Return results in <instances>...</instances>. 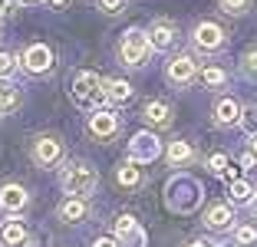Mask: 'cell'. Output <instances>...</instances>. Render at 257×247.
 <instances>
[{"instance_id":"obj_1","label":"cell","mask_w":257,"mask_h":247,"mask_svg":"<svg viewBox=\"0 0 257 247\" xmlns=\"http://www.w3.org/2000/svg\"><path fill=\"white\" fill-rule=\"evenodd\" d=\"M60 185H63V191H66L69 198H86V195H92V191H96L99 175H96V168H92L89 162H83V158H73V162L63 168Z\"/></svg>"},{"instance_id":"obj_2","label":"cell","mask_w":257,"mask_h":247,"mask_svg":"<svg viewBox=\"0 0 257 247\" xmlns=\"http://www.w3.org/2000/svg\"><path fill=\"white\" fill-rule=\"evenodd\" d=\"M149 53H152L149 33H142V30H125L122 33L119 63H125V66H145V63H149Z\"/></svg>"},{"instance_id":"obj_3","label":"cell","mask_w":257,"mask_h":247,"mask_svg":"<svg viewBox=\"0 0 257 247\" xmlns=\"http://www.w3.org/2000/svg\"><path fill=\"white\" fill-rule=\"evenodd\" d=\"M99 99H106V82H102V76L92 73V69L76 73L73 76V102L76 105H96Z\"/></svg>"},{"instance_id":"obj_4","label":"cell","mask_w":257,"mask_h":247,"mask_svg":"<svg viewBox=\"0 0 257 247\" xmlns=\"http://www.w3.org/2000/svg\"><path fill=\"white\" fill-rule=\"evenodd\" d=\"M20 66L27 69V73H33V76L46 73V69L53 66V50H50L46 43H30L20 53Z\"/></svg>"},{"instance_id":"obj_5","label":"cell","mask_w":257,"mask_h":247,"mask_svg":"<svg viewBox=\"0 0 257 247\" xmlns=\"http://www.w3.org/2000/svg\"><path fill=\"white\" fill-rule=\"evenodd\" d=\"M165 76H168V82H172V86H188V82L198 76L195 56H191V53H178V56H172V60H168Z\"/></svg>"},{"instance_id":"obj_6","label":"cell","mask_w":257,"mask_h":247,"mask_svg":"<svg viewBox=\"0 0 257 247\" xmlns=\"http://www.w3.org/2000/svg\"><path fill=\"white\" fill-rule=\"evenodd\" d=\"M60 158H63V142L56 135H40L37 142H33V162L40 168H53Z\"/></svg>"},{"instance_id":"obj_7","label":"cell","mask_w":257,"mask_h":247,"mask_svg":"<svg viewBox=\"0 0 257 247\" xmlns=\"http://www.w3.org/2000/svg\"><path fill=\"white\" fill-rule=\"evenodd\" d=\"M191 43H195L198 50H204V53H214V50L224 46V30H221L218 23H211V20H201L195 27V33H191Z\"/></svg>"},{"instance_id":"obj_8","label":"cell","mask_w":257,"mask_h":247,"mask_svg":"<svg viewBox=\"0 0 257 247\" xmlns=\"http://www.w3.org/2000/svg\"><path fill=\"white\" fill-rule=\"evenodd\" d=\"M89 132L96 135V139H112V135L119 132V115H115L112 109H92Z\"/></svg>"},{"instance_id":"obj_9","label":"cell","mask_w":257,"mask_h":247,"mask_svg":"<svg viewBox=\"0 0 257 247\" xmlns=\"http://www.w3.org/2000/svg\"><path fill=\"white\" fill-rule=\"evenodd\" d=\"M115 237H119L125 247H145V234H142V227H139V221L132 214L115 217Z\"/></svg>"},{"instance_id":"obj_10","label":"cell","mask_w":257,"mask_h":247,"mask_svg":"<svg viewBox=\"0 0 257 247\" xmlns=\"http://www.w3.org/2000/svg\"><path fill=\"white\" fill-rule=\"evenodd\" d=\"M241 102L237 99H231V96H224V99H218L214 102V126H221V129H227V126H237L241 122Z\"/></svg>"},{"instance_id":"obj_11","label":"cell","mask_w":257,"mask_h":247,"mask_svg":"<svg viewBox=\"0 0 257 247\" xmlns=\"http://www.w3.org/2000/svg\"><path fill=\"white\" fill-rule=\"evenodd\" d=\"M30 204V195H27V188L23 185H4L0 188V208L7 211V214H17Z\"/></svg>"},{"instance_id":"obj_12","label":"cell","mask_w":257,"mask_h":247,"mask_svg":"<svg viewBox=\"0 0 257 247\" xmlns=\"http://www.w3.org/2000/svg\"><path fill=\"white\" fill-rule=\"evenodd\" d=\"M175 27L168 20H152V27H149V43H152V50H172L175 46Z\"/></svg>"},{"instance_id":"obj_13","label":"cell","mask_w":257,"mask_h":247,"mask_svg":"<svg viewBox=\"0 0 257 247\" xmlns=\"http://www.w3.org/2000/svg\"><path fill=\"white\" fill-rule=\"evenodd\" d=\"M155 155H159V139L149 135V132L136 135V142L128 145V158H132V162H152Z\"/></svg>"},{"instance_id":"obj_14","label":"cell","mask_w":257,"mask_h":247,"mask_svg":"<svg viewBox=\"0 0 257 247\" xmlns=\"http://www.w3.org/2000/svg\"><path fill=\"white\" fill-rule=\"evenodd\" d=\"M142 115H145V122H149V126L165 129L168 122H172V105H168V102H162V99H152V102H145Z\"/></svg>"},{"instance_id":"obj_15","label":"cell","mask_w":257,"mask_h":247,"mask_svg":"<svg viewBox=\"0 0 257 247\" xmlns=\"http://www.w3.org/2000/svg\"><path fill=\"white\" fill-rule=\"evenodd\" d=\"M86 214H89L86 198H66V201L60 204V221H66V224H83Z\"/></svg>"},{"instance_id":"obj_16","label":"cell","mask_w":257,"mask_h":247,"mask_svg":"<svg viewBox=\"0 0 257 247\" xmlns=\"http://www.w3.org/2000/svg\"><path fill=\"white\" fill-rule=\"evenodd\" d=\"M0 244L4 247H23L27 244V227H23V221H17V217L4 221V224H0Z\"/></svg>"},{"instance_id":"obj_17","label":"cell","mask_w":257,"mask_h":247,"mask_svg":"<svg viewBox=\"0 0 257 247\" xmlns=\"http://www.w3.org/2000/svg\"><path fill=\"white\" fill-rule=\"evenodd\" d=\"M234 221V211L227 208V204H211V208L204 211V227H211V231H227Z\"/></svg>"},{"instance_id":"obj_18","label":"cell","mask_w":257,"mask_h":247,"mask_svg":"<svg viewBox=\"0 0 257 247\" xmlns=\"http://www.w3.org/2000/svg\"><path fill=\"white\" fill-rule=\"evenodd\" d=\"M20 102H23L20 89H17L14 82L0 79V115H7V112H17V109H20Z\"/></svg>"},{"instance_id":"obj_19","label":"cell","mask_w":257,"mask_h":247,"mask_svg":"<svg viewBox=\"0 0 257 247\" xmlns=\"http://www.w3.org/2000/svg\"><path fill=\"white\" fill-rule=\"evenodd\" d=\"M191 158H195V149H191V142L178 139V142L168 145V165H172V168H185Z\"/></svg>"},{"instance_id":"obj_20","label":"cell","mask_w":257,"mask_h":247,"mask_svg":"<svg viewBox=\"0 0 257 247\" xmlns=\"http://www.w3.org/2000/svg\"><path fill=\"white\" fill-rule=\"evenodd\" d=\"M132 86H128L125 79H109L106 82V99L109 102H115V105H122V102H128V99H132Z\"/></svg>"},{"instance_id":"obj_21","label":"cell","mask_w":257,"mask_h":247,"mask_svg":"<svg viewBox=\"0 0 257 247\" xmlns=\"http://www.w3.org/2000/svg\"><path fill=\"white\" fill-rule=\"evenodd\" d=\"M115 181H119L122 188H139V185H142V172H139V165H136V162L119 165V172H115Z\"/></svg>"},{"instance_id":"obj_22","label":"cell","mask_w":257,"mask_h":247,"mask_svg":"<svg viewBox=\"0 0 257 247\" xmlns=\"http://www.w3.org/2000/svg\"><path fill=\"white\" fill-rule=\"evenodd\" d=\"M201 82L208 86V89H221V86L227 82V73L221 66H204L201 69Z\"/></svg>"},{"instance_id":"obj_23","label":"cell","mask_w":257,"mask_h":247,"mask_svg":"<svg viewBox=\"0 0 257 247\" xmlns=\"http://www.w3.org/2000/svg\"><path fill=\"white\" fill-rule=\"evenodd\" d=\"M234 244L237 247H254L257 244V227L254 224H237L234 227Z\"/></svg>"},{"instance_id":"obj_24","label":"cell","mask_w":257,"mask_h":247,"mask_svg":"<svg viewBox=\"0 0 257 247\" xmlns=\"http://www.w3.org/2000/svg\"><path fill=\"white\" fill-rule=\"evenodd\" d=\"M218 7L224 10L227 17H241L250 10V0H218Z\"/></svg>"},{"instance_id":"obj_25","label":"cell","mask_w":257,"mask_h":247,"mask_svg":"<svg viewBox=\"0 0 257 247\" xmlns=\"http://www.w3.org/2000/svg\"><path fill=\"white\" fill-rule=\"evenodd\" d=\"M254 198V188L247 185V181H231V201L241 204V201H250Z\"/></svg>"},{"instance_id":"obj_26","label":"cell","mask_w":257,"mask_h":247,"mask_svg":"<svg viewBox=\"0 0 257 247\" xmlns=\"http://www.w3.org/2000/svg\"><path fill=\"white\" fill-rule=\"evenodd\" d=\"M241 73L247 76L250 82H257V46L244 53V60H241Z\"/></svg>"},{"instance_id":"obj_27","label":"cell","mask_w":257,"mask_h":247,"mask_svg":"<svg viewBox=\"0 0 257 247\" xmlns=\"http://www.w3.org/2000/svg\"><path fill=\"white\" fill-rule=\"evenodd\" d=\"M237 126H241L247 135H257V105L244 109V112H241V122H237Z\"/></svg>"},{"instance_id":"obj_28","label":"cell","mask_w":257,"mask_h":247,"mask_svg":"<svg viewBox=\"0 0 257 247\" xmlns=\"http://www.w3.org/2000/svg\"><path fill=\"white\" fill-rule=\"evenodd\" d=\"M99 10H102V14H122V10H125V0H99Z\"/></svg>"},{"instance_id":"obj_29","label":"cell","mask_w":257,"mask_h":247,"mask_svg":"<svg viewBox=\"0 0 257 247\" xmlns=\"http://www.w3.org/2000/svg\"><path fill=\"white\" fill-rule=\"evenodd\" d=\"M10 73H14V56L0 53V79H10Z\"/></svg>"},{"instance_id":"obj_30","label":"cell","mask_w":257,"mask_h":247,"mask_svg":"<svg viewBox=\"0 0 257 247\" xmlns=\"http://www.w3.org/2000/svg\"><path fill=\"white\" fill-rule=\"evenodd\" d=\"M208 165H211V172H214V175H221V172L227 168V158H224V155H211V162H208Z\"/></svg>"},{"instance_id":"obj_31","label":"cell","mask_w":257,"mask_h":247,"mask_svg":"<svg viewBox=\"0 0 257 247\" xmlns=\"http://www.w3.org/2000/svg\"><path fill=\"white\" fill-rule=\"evenodd\" d=\"M92 247H119V240H115V237H96Z\"/></svg>"},{"instance_id":"obj_32","label":"cell","mask_w":257,"mask_h":247,"mask_svg":"<svg viewBox=\"0 0 257 247\" xmlns=\"http://www.w3.org/2000/svg\"><path fill=\"white\" fill-rule=\"evenodd\" d=\"M254 162H257V158H254V152H250V155H244V158H241V165H244V168H250V165H254Z\"/></svg>"},{"instance_id":"obj_33","label":"cell","mask_w":257,"mask_h":247,"mask_svg":"<svg viewBox=\"0 0 257 247\" xmlns=\"http://www.w3.org/2000/svg\"><path fill=\"white\" fill-rule=\"evenodd\" d=\"M247 204H250V214H257V191H254V198H250Z\"/></svg>"},{"instance_id":"obj_34","label":"cell","mask_w":257,"mask_h":247,"mask_svg":"<svg viewBox=\"0 0 257 247\" xmlns=\"http://www.w3.org/2000/svg\"><path fill=\"white\" fill-rule=\"evenodd\" d=\"M50 7H66V0H46Z\"/></svg>"},{"instance_id":"obj_35","label":"cell","mask_w":257,"mask_h":247,"mask_svg":"<svg viewBox=\"0 0 257 247\" xmlns=\"http://www.w3.org/2000/svg\"><path fill=\"white\" fill-rule=\"evenodd\" d=\"M14 4H23V7H33V4H40V0H14Z\"/></svg>"},{"instance_id":"obj_36","label":"cell","mask_w":257,"mask_h":247,"mask_svg":"<svg viewBox=\"0 0 257 247\" xmlns=\"http://www.w3.org/2000/svg\"><path fill=\"white\" fill-rule=\"evenodd\" d=\"M188 247H214V244H204V240H195V244H188Z\"/></svg>"},{"instance_id":"obj_37","label":"cell","mask_w":257,"mask_h":247,"mask_svg":"<svg viewBox=\"0 0 257 247\" xmlns=\"http://www.w3.org/2000/svg\"><path fill=\"white\" fill-rule=\"evenodd\" d=\"M250 152H254V158H257V135H254V142H250Z\"/></svg>"}]
</instances>
